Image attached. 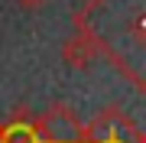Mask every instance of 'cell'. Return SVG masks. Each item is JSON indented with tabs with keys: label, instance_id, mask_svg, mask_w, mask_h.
Here are the masks:
<instances>
[{
	"label": "cell",
	"instance_id": "1",
	"mask_svg": "<svg viewBox=\"0 0 146 143\" xmlns=\"http://www.w3.org/2000/svg\"><path fill=\"white\" fill-rule=\"evenodd\" d=\"M33 130L46 143H78L81 140V124L65 104H52L46 114H39L33 120Z\"/></svg>",
	"mask_w": 146,
	"mask_h": 143
},
{
	"label": "cell",
	"instance_id": "2",
	"mask_svg": "<svg viewBox=\"0 0 146 143\" xmlns=\"http://www.w3.org/2000/svg\"><path fill=\"white\" fill-rule=\"evenodd\" d=\"M98 55V43H94L91 33H72L65 39V49H62V59L68 69H88Z\"/></svg>",
	"mask_w": 146,
	"mask_h": 143
},
{
	"label": "cell",
	"instance_id": "3",
	"mask_svg": "<svg viewBox=\"0 0 146 143\" xmlns=\"http://www.w3.org/2000/svg\"><path fill=\"white\" fill-rule=\"evenodd\" d=\"M3 143H39V137H36V130L29 124H13L3 133Z\"/></svg>",
	"mask_w": 146,
	"mask_h": 143
},
{
	"label": "cell",
	"instance_id": "4",
	"mask_svg": "<svg viewBox=\"0 0 146 143\" xmlns=\"http://www.w3.org/2000/svg\"><path fill=\"white\" fill-rule=\"evenodd\" d=\"M127 33H130V39H133L136 46H146V10H136V13L130 16Z\"/></svg>",
	"mask_w": 146,
	"mask_h": 143
},
{
	"label": "cell",
	"instance_id": "5",
	"mask_svg": "<svg viewBox=\"0 0 146 143\" xmlns=\"http://www.w3.org/2000/svg\"><path fill=\"white\" fill-rule=\"evenodd\" d=\"M20 10H26V13H36V10H42V7L49 3V0H13Z\"/></svg>",
	"mask_w": 146,
	"mask_h": 143
},
{
	"label": "cell",
	"instance_id": "6",
	"mask_svg": "<svg viewBox=\"0 0 146 143\" xmlns=\"http://www.w3.org/2000/svg\"><path fill=\"white\" fill-rule=\"evenodd\" d=\"M101 143H117V140H101Z\"/></svg>",
	"mask_w": 146,
	"mask_h": 143
}]
</instances>
